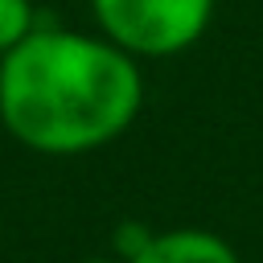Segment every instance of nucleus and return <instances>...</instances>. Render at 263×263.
Here are the masks:
<instances>
[{"mask_svg": "<svg viewBox=\"0 0 263 263\" xmlns=\"http://www.w3.org/2000/svg\"><path fill=\"white\" fill-rule=\"evenodd\" d=\"M140 103V66L107 37L37 25L0 58V123L41 156H82L119 140Z\"/></svg>", "mask_w": 263, "mask_h": 263, "instance_id": "obj_1", "label": "nucleus"}, {"mask_svg": "<svg viewBox=\"0 0 263 263\" xmlns=\"http://www.w3.org/2000/svg\"><path fill=\"white\" fill-rule=\"evenodd\" d=\"M99 33L132 58H173L201 41L214 0H90Z\"/></svg>", "mask_w": 263, "mask_h": 263, "instance_id": "obj_2", "label": "nucleus"}, {"mask_svg": "<svg viewBox=\"0 0 263 263\" xmlns=\"http://www.w3.org/2000/svg\"><path fill=\"white\" fill-rule=\"evenodd\" d=\"M132 263H242V259L222 234L177 226V230H156Z\"/></svg>", "mask_w": 263, "mask_h": 263, "instance_id": "obj_3", "label": "nucleus"}, {"mask_svg": "<svg viewBox=\"0 0 263 263\" xmlns=\"http://www.w3.org/2000/svg\"><path fill=\"white\" fill-rule=\"evenodd\" d=\"M33 29H37L33 0H0V58L8 49H16Z\"/></svg>", "mask_w": 263, "mask_h": 263, "instance_id": "obj_4", "label": "nucleus"}, {"mask_svg": "<svg viewBox=\"0 0 263 263\" xmlns=\"http://www.w3.org/2000/svg\"><path fill=\"white\" fill-rule=\"evenodd\" d=\"M152 234H156V230H148V226H140V222H123V226L115 230V255H119V263H132V259L148 247Z\"/></svg>", "mask_w": 263, "mask_h": 263, "instance_id": "obj_5", "label": "nucleus"}, {"mask_svg": "<svg viewBox=\"0 0 263 263\" xmlns=\"http://www.w3.org/2000/svg\"><path fill=\"white\" fill-rule=\"evenodd\" d=\"M78 263H119V259H78Z\"/></svg>", "mask_w": 263, "mask_h": 263, "instance_id": "obj_6", "label": "nucleus"}]
</instances>
